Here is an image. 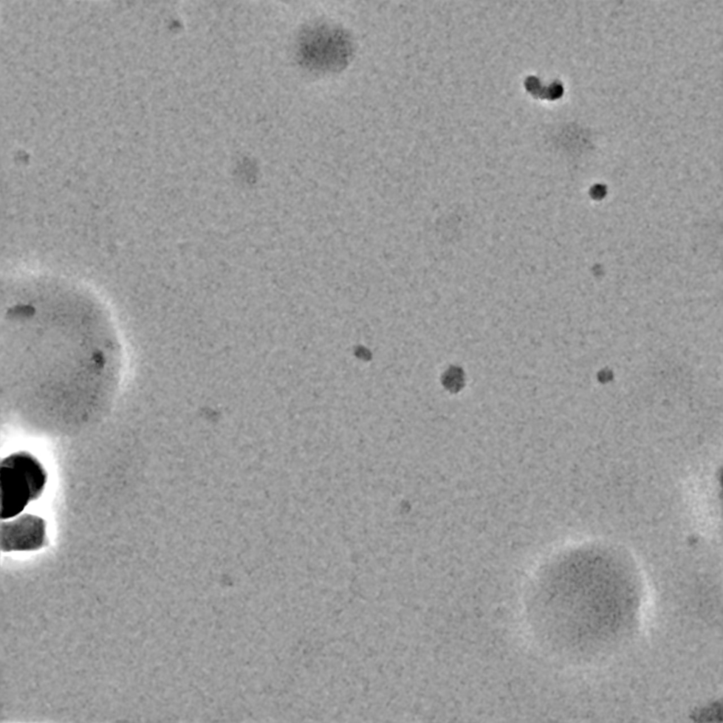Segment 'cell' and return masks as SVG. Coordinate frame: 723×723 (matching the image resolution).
<instances>
[{
	"label": "cell",
	"instance_id": "6da1fadb",
	"mask_svg": "<svg viewBox=\"0 0 723 723\" xmlns=\"http://www.w3.org/2000/svg\"><path fill=\"white\" fill-rule=\"evenodd\" d=\"M47 475L43 465L31 453L16 452L2 460L0 469L1 519L18 516L43 493Z\"/></svg>",
	"mask_w": 723,
	"mask_h": 723
},
{
	"label": "cell",
	"instance_id": "7a4b0ae2",
	"mask_svg": "<svg viewBox=\"0 0 723 723\" xmlns=\"http://www.w3.org/2000/svg\"><path fill=\"white\" fill-rule=\"evenodd\" d=\"M303 40L304 60L314 71H339L348 63L353 51L349 35L343 29L326 23L313 25Z\"/></svg>",
	"mask_w": 723,
	"mask_h": 723
},
{
	"label": "cell",
	"instance_id": "3957f363",
	"mask_svg": "<svg viewBox=\"0 0 723 723\" xmlns=\"http://www.w3.org/2000/svg\"><path fill=\"white\" fill-rule=\"evenodd\" d=\"M46 523L41 517L23 514L1 524V550L34 551L47 544Z\"/></svg>",
	"mask_w": 723,
	"mask_h": 723
}]
</instances>
